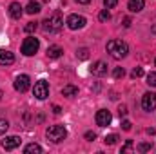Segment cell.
<instances>
[{
	"instance_id": "1",
	"label": "cell",
	"mask_w": 156,
	"mask_h": 154,
	"mask_svg": "<svg viewBox=\"0 0 156 154\" xmlns=\"http://www.w3.org/2000/svg\"><path fill=\"white\" fill-rule=\"evenodd\" d=\"M107 53L111 54V58L115 60H122L127 56L129 53V45L123 40H109L107 42Z\"/></svg>"
},
{
	"instance_id": "2",
	"label": "cell",
	"mask_w": 156,
	"mask_h": 154,
	"mask_svg": "<svg viewBox=\"0 0 156 154\" xmlns=\"http://www.w3.org/2000/svg\"><path fill=\"white\" fill-rule=\"evenodd\" d=\"M62 26H64V20H62V15L60 13H55V15H51L49 18H45L42 22L44 33H58L62 29Z\"/></svg>"
},
{
	"instance_id": "3",
	"label": "cell",
	"mask_w": 156,
	"mask_h": 154,
	"mask_svg": "<svg viewBox=\"0 0 156 154\" xmlns=\"http://www.w3.org/2000/svg\"><path fill=\"white\" fill-rule=\"evenodd\" d=\"M45 136H47L49 142L60 143V142H64V140L67 138V129H66L64 125H51V127H47Z\"/></svg>"
},
{
	"instance_id": "4",
	"label": "cell",
	"mask_w": 156,
	"mask_h": 154,
	"mask_svg": "<svg viewBox=\"0 0 156 154\" xmlns=\"http://www.w3.org/2000/svg\"><path fill=\"white\" fill-rule=\"evenodd\" d=\"M38 47H40L38 38L29 37V38L24 40V44H22V54H26V56H33V54L38 51Z\"/></svg>"
},
{
	"instance_id": "5",
	"label": "cell",
	"mask_w": 156,
	"mask_h": 154,
	"mask_svg": "<svg viewBox=\"0 0 156 154\" xmlns=\"http://www.w3.org/2000/svg\"><path fill=\"white\" fill-rule=\"evenodd\" d=\"M33 94H35V98H38V100H45V98L49 96V83H47L45 80H38V82L35 83Z\"/></svg>"
},
{
	"instance_id": "6",
	"label": "cell",
	"mask_w": 156,
	"mask_h": 154,
	"mask_svg": "<svg viewBox=\"0 0 156 154\" xmlns=\"http://www.w3.org/2000/svg\"><path fill=\"white\" fill-rule=\"evenodd\" d=\"M67 27L69 29H73V31H76V29H82L85 24H87V20L82 16V15H69L67 16Z\"/></svg>"
},
{
	"instance_id": "7",
	"label": "cell",
	"mask_w": 156,
	"mask_h": 154,
	"mask_svg": "<svg viewBox=\"0 0 156 154\" xmlns=\"http://www.w3.org/2000/svg\"><path fill=\"white\" fill-rule=\"evenodd\" d=\"M142 107H144V111H154L156 109V94L154 93H145L144 96H142Z\"/></svg>"
},
{
	"instance_id": "8",
	"label": "cell",
	"mask_w": 156,
	"mask_h": 154,
	"mask_svg": "<svg viewBox=\"0 0 156 154\" xmlns=\"http://www.w3.org/2000/svg\"><path fill=\"white\" fill-rule=\"evenodd\" d=\"M29 85H31V78L27 76V75H18V76L15 78V89L18 93H26L29 89Z\"/></svg>"
},
{
	"instance_id": "9",
	"label": "cell",
	"mask_w": 156,
	"mask_h": 154,
	"mask_svg": "<svg viewBox=\"0 0 156 154\" xmlns=\"http://www.w3.org/2000/svg\"><path fill=\"white\" fill-rule=\"evenodd\" d=\"M94 120H96V125H98V127H107V125L111 123L113 116H111V113H109L107 109H100V111L96 113V116H94Z\"/></svg>"
},
{
	"instance_id": "10",
	"label": "cell",
	"mask_w": 156,
	"mask_h": 154,
	"mask_svg": "<svg viewBox=\"0 0 156 154\" xmlns=\"http://www.w3.org/2000/svg\"><path fill=\"white\" fill-rule=\"evenodd\" d=\"M20 143H22V140H20L18 136H5V138L2 140V149H5V151H15L16 147H20Z\"/></svg>"
},
{
	"instance_id": "11",
	"label": "cell",
	"mask_w": 156,
	"mask_h": 154,
	"mask_svg": "<svg viewBox=\"0 0 156 154\" xmlns=\"http://www.w3.org/2000/svg\"><path fill=\"white\" fill-rule=\"evenodd\" d=\"M91 73H93L94 76H105V75H107V64L102 62V60L94 62L93 67H91Z\"/></svg>"
},
{
	"instance_id": "12",
	"label": "cell",
	"mask_w": 156,
	"mask_h": 154,
	"mask_svg": "<svg viewBox=\"0 0 156 154\" xmlns=\"http://www.w3.org/2000/svg\"><path fill=\"white\" fill-rule=\"evenodd\" d=\"M15 62V54L11 51L0 49V65H11Z\"/></svg>"
},
{
	"instance_id": "13",
	"label": "cell",
	"mask_w": 156,
	"mask_h": 154,
	"mask_svg": "<svg viewBox=\"0 0 156 154\" xmlns=\"http://www.w3.org/2000/svg\"><path fill=\"white\" fill-rule=\"evenodd\" d=\"M22 13H24V7H22L18 2H13V4L9 5V16H11V18L18 20V18L22 16Z\"/></svg>"
},
{
	"instance_id": "14",
	"label": "cell",
	"mask_w": 156,
	"mask_h": 154,
	"mask_svg": "<svg viewBox=\"0 0 156 154\" xmlns=\"http://www.w3.org/2000/svg\"><path fill=\"white\" fill-rule=\"evenodd\" d=\"M144 5H145L144 0H129V2H127V9H129L131 13H140V11L144 9Z\"/></svg>"
},
{
	"instance_id": "15",
	"label": "cell",
	"mask_w": 156,
	"mask_h": 154,
	"mask_svg": "<svg viewBox=\"0 0 156 154\" xmlns=\"http://www.w3.org/2000/svg\"><path fill=\"white\" fill-rule=\"evenodd\" d=\"M62 47L60 45H51L49 49H47V58H51V60H56V58H60L62 56Z\"/></svg>"
},
{
	"instance_id": "16",
	"label": "cell",
	"mask_w": 156,
	"mask_h": 154,
	"mask_svg": "<svg viewBox=\"0 0 156 154\" xmlns=\"http://www.w3.org/2000/svg\"><path fill=\"white\" fill-rule=\"evenodd\" d=\"M62 94L67 96V98H73V96H76L78 94V87L76 85H66V87L62 89Z\"/></svg>"
},
{
	"instance_id": "17",
	"label": "cell",
	"mask_w": 156,
	"mask_h": 154,
	"mask_svg": "<svg viewBox=\"0 0 156 154\" xmlns=\"http://www.w3.org/2000/svg\"><path fill=\"white\" fill-rule=\"evenodd\" d=\"M26 13H27V15H37V13H40V4L31 0V2L26 5Z\"/></svg>"
},
{
	"instance_id": "18",
	"label": "cell",
	"mask_w": 156,
	"mask_h": 154,
	"mask_svg": "<svg viewBox=\"0 0 156 154\" xmlns=\"http://www.w3.org/2000/svg\"><path fill=\"white\" fill-rule=\"evenodd\" d=\"M24 152L26 154H40L42 152V147H40L38 143H29V145L24 149Z\"/></svg>"
},
{
	"instance_id": "19",
	"label": "cell",
	"mask_w": 156,
	"mask_h": 154,
	"mask_svg": "<svg viewBox=\"0 0 156 154\" xmlns=\"http://www.w3.org/2000/svg\"><path fill=\"white\" fill-rule=\"evenodd\" d=\"M76 56L80 60H87V58H89V49H87V47H80L76 51Z\"/></svg>"
},
{
	"instance_id": "20",
	"label": "cell",
	"mask_w": 156,
	"mask_h": 154,
	"mask_svg": "<svg viewBox=\"0 0 156 154\" xmlns=\"http://www.w3.org/2000/svg\"><path fill=\"white\" fill-rule=\"evenodd\" d=\"M118 140H120V138H118V134H109V136H105V140H104V142H105V145H115Z\"/></svg>"
},
{
	"instance_id": "21",
	"label": "cell",
	"mask_w": 156,
	"mask_h": 154,
	"mask_svg": "<svg viewBox=\"0 0 156 154\" xmlns=\"http://www.w3.org/2000/svg\"><path fill=\"white\" fill-rule=\"evenodd\" d=\"M98 18H100V22H107V20H111V13H109V9H104V11H100Z\"/></svg>"
},
{
	"instance_id": "22",
	"label": "cell",
	"mask_w": 156,
	"mask_h": 154,
	"mask_svg": "<svg viewBox=\"0 0 156 154\" xmlns=\"http://www.w3.org/2000/svg\"><path fill=\"white\" fill-rule=\"evenodd\" d=\"M37 27H38L37 22H27V24L24 26V31H26V33H33V31H37Z\"/></svg>"
},
{
	"instance_id": "23",
	"label": "cell",
	"mask_w": 156,
	"mask_h": 154,
	"mask_svg": "<svg viewBox=\"0 0 156 154\" xmlns=\"http://www.w3.org/2000/svg\"><path fill=\"white\" fill-rule=\"evenodd\" d=\"M136 149H138V152H149V151L153 149V143H147V142H145V143H140Z\"/></svg>"
},
{
	"instance_id": "24",
	"label": "cell",
	"mask_w": 156,
	"mask_h": 154,
	"mask_svg": "<svg viewBox=\"0 0 156 154\" xmlns=\"http://www.w3.org/2000/svg\"><path fill=\"white\" fill-rule=\"evenodd\" d=\"M113 76L116 78H123L125 76V69H123V67H115V71H113Z\"/></svg>"
},
{
	"instance_id": "25",
	"label": "cell",
	"mask_w": 156,
	"mask_h": 154,
	"mask_svg": "<svg viewBox=\"0 0 156 154\" xmlns=\"http://www.w3.org/2000/svg\"><path fill=\"white\" fill-rule=\"evenodd\" d=\"M147 85L149 87H156V73H149L147 75Z\"/></svg>"
},
{
	"instance_id": "26",
	"label": "cell",
	"mask_w": 156,
	"mask_h": 154,
	"mask_svg": "<svg viewBox=\"0 0 156 154\" xmlns=\"http://www.w3.org/2000/svg\"><path fill=\"white\" fill-rule=\"evenodd\" d=\"M7 129H9V123H7V120H2V118H0V136H2V134L7 131Z\"/></svg>"
},
{
	"instance_id": "27",
	"label": "cell",
	"mask_w": 156,
	"mask_h": 154,
	"mask_svg": "<svg viewBox=\"0 0 156 154\" xmlns=\"http://www.w3.org/2000/svg\"><path fill=\"white\" fill-rule=\"evenodd\" d=\"M118 0H104V5H105V9H113V7H116Z\"/></svg>"
},
{
	"instance_id": "28",
	"label": "cell",
	"mask_w": 156,
	"mask_h": 154,
	"mask_svg": "<svg viewBox=\"0 0 156 154\" xmlns=\"http://www.w3.org/2000/svg\"><path fill=\"white\" fill-rule=\"evenodd\" d=\"M131 76H133V78H140V76H144V69H142V67H136V69H133Z\"/></svg>"
},
{
	"instance_id": "29",
	"label": "cell",
	"mask_w": 156,
	"mask_h": 154,
	"mask_svg": "<svg viewBox=\"0 0 156 154\" xmlns=\"http://www.w3.org/2000/svg\"><path fill=\"white\" fill-rule=\"evenodd\" d=\"M131 151H133V142L129 140V142H127V143L122 147V152H131Z\"/></svg>"
},
{
	"instance_id": "30",
	"label": "cell",
	"mask_w": 156,
	"mask_h": 154,
	"mask_svg": "<svg viewBox=\"0 0 156 154\" xmlns=\"http://www.w3.org/2000/svg\"><path fill=\"white\" fill-rule=\"evenodd\" d=\"M94 138H96V134H94L93 131H87V132H85V140H89V142H93Z\"/></svg>"
},
{
	"instance_id": "31",
	"label": "cell",
	"mask_w": 156,
	"mask_h": 154,
	"mask_svg": "<svg viewBox=\"0 0 156 154\" xmlns=\"http://www.w3.org/2000/svg\"><path fill=\"white\" fill-rule=\"evenodd\" d=\"M122 127H123V131H131V121L123 120V121H122Z\"/></svg>"
},
{
	"instance_id": "32",
	"label": "cell",
	"mask_w": 156,
	"mask_h": 154,
	"mask_svg": "<svg viewBox=\"0 0 156 154\" xmlns=\"http://www.w3.org/2000/svg\"><path fill=\"white\" fill-rule=\"evenodd\" d=\"M118 111H120V116H125V114H127V107H125V105H122Z\"/></svg>"
},
{
	"instance_id": "33",
	"label": "cell",
	"mask_w": 156,
	"mask_h": 154,
	"mask_svg": "<svg viewBox=\"0 0 156 154\" xmlns=\"http://www.w3.org/2000/svg\"><path fill=\"white\" fill-rule=\"evenodd\" d=\"M131 26V18H123V27H129Z\"/></svg>"
},
{
	"instance_id": "34",
	"label": "cell",
	"mask_w": 156,
	"mask_h": 154,
	"mask_svg": "<svg viewBox=\"0 0 156 154\" xmlns=\"http://www.w3.org/2000/svg\"><path fill=\"white\" fill-rule=\"evenodd\" d=\"M53 111H55V114H60V113H62V111H60V107H58V105H55V107H53Z\"/></svg>"
},
{
	"instance_id": "35",
	"label": "cell",
	"mask_w": 156,
	"mask_h": 154,
	"mask_svg": "<svg viewBox=\"0 0 156 154\" xmlns=\"http://www.w3.org/2000/svg\"><path fill=\"white\" fill-rule=\"evenodd\" d=\"M78 4H89V2H91V0H76Z\"/></svg>"
},
{
	"instance_id": "36",
	"label": "cell",
	"mask_w": 156,
	"mask_h": 154,
	"mask_svg": "<svg viewBox=\"0 0 156 154\" xmlns=\"http://www.w3.org/2000/svg\"><path fill=\"white\" fill-rule=\"evenodd\" d=\"M154 65H156V60H154Z\"/></svg>"
}]
</instances>
